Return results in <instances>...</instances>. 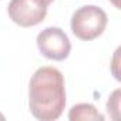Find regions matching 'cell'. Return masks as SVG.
Segmentation results:
<instances>
[{
    "mask_svg": "<svg viewBox=\"0 0 121 121\" xmlns=\"http://www.w3.org/2000/svg\"><path fill=\"white\" fill-rule=\"evenodd\" d=\"M0 120H4V115L3 114H0Z\"/></svg>",
    "mask_w": 121,
    "mask_h": 121,
    "instance_id": "9c48e42d",
    "label": "cell"
},
{
    "mask_svg": "<svg viewBox=\"0 0 121 121\" xmlns=\"http://www.w3.org/2000/svg\"><path fill=\"white\" fill-rule=\"evenodd\" d=\"M37 47L46 58L56 61L67 58L71 51V43L60 27H47L41 30L37 36Z\"/></svg>",
    "mask_w": 121,
    "mask_h": 121,
    "instance_id": "3957f363",
    "label": "cell"
},
{
    "mask_svg": "<svg viewBox=\"0 0 121 121\" xmlns=\"http://www.w3.org/2000/svg\"><path fill=\"white\" fill-rule=\"evenodd\" d=\"M9 17L22 27H33L41 23L47 14V4L43 0H10Z\"/></svg>",
    "mask_w": 121,
    "mask_h": 121,
    "instance_id": "277c9868",
    "label": "cell"
},
{
    "mask_svg": "<svg viewBox=\"0 0 121 121\" xmlns=\"http://www.w3.org/2000/svg\"><path fill=\"white\" fill-rule=\"evenodd\" d=\"M43 2H44V3H46V4H47V6H48V4H50V3H51V2H53V0H43Z\"/></svg>",
    "mask_w": 121,
    "mask_h": 121,
    "instance_id": "ba28073f",
    "label": "cell"
},
{
    "mask_svg": "<svg viewBox=\"0 0 121 121\" xmlns=\"http://www.w3.org/2000/svg\"><path fill=\"white\" fill-rule=\"evenodd\" d=\"M29 107L41 121H53L66 107V86L61 71L56 67H40L29 84Z\"/></svg>",
    "mask_w": 121,
    "mask_h": 121,
    "instance_id": "6da1fadb",
    "label": "cell"
},
{
    "mask_svg": "<svg viewBox=\"0 0 121 121\" xmlns=\"http://www.w3.org/2000/svg\"><path fill=\"white\" fill-rule=\"evenodd\" d=\"M107 22L105 12L98 6H83L71 17V31L77 39L90 41L103 34Z\"/></svg>",
    "mask_w": 121,
    "mask_h": 121,
    "instance_id": "7a4b0ae2",
    "label": "cell"
},
{
    "mask_svg": "<svg viewBox=\"0 0 121 121\" xmlns=\"http://www.w3.org/2000/svg\"><path fill=\"white\" fill-rule=\"evenodd\" d=\"M120 90H115L112 93V95L110 97L108 103H107V108L108 111H112V118H117L118 117V110H120Z\"/></svg>",
    "mask_w": 121,
    "mask_h": 121,
    "instance_id": "8992f818",
    "label": "cell"
},
{
    "mask_svg": "<svg viewBox=\"0 0 121 121\" xmlns=\"http://www.w3.org/2000/svg\"><path fill=\"white\" fill-rule=\"evenodd\" d=\"M110 2H111L117 9H120V0H110Z\"/></svg>",
    "mask_w": 121,
    "mask_h": 121,
    "instance_id": "52a82bcc",
    "label": "cell"
},
{
    "mask_svg": "<svg viewBox=\"0 0 121 121\" xmlns=\"http://www.w3.org/2000/svg\"><path fill=\"white\" fill-rule=\"evenodd\" d=\"M69 118L71 121H78V120H84V121H88V120H100V121H103L104 120V115L100 114L98 110L93 104L81 103V104L74 105L70 110Z\"/></svg>",
    "mask_w": 121,
    "mask_h": 121,
    "instance_id": "5b68a950",
    "label": "cell"
}]
</instances>
